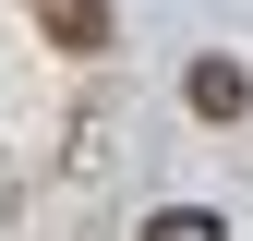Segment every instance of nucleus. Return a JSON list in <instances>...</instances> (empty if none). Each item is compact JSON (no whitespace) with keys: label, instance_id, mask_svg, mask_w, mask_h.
<instances>
[{"label":"nucleus","instance_id":"f257e3e1","mask_svg":"<svg viewBox=\"0 0 253 241\" xmlns=\"http://www.w3.org/2000/svg\"><path fill=\"white\" fill-rule=\"evenodd\" d=\"M181 97H193V120H241V109H253V73H241V60H217V48H205L193 73H181Z\"/></svg>","mask_w":253,"mask_h":241},{"label":"nucleus","instance_id":"f03ea898","mask_svg":"<svg viewBox=\"0 0 253 241\" xmlns=\"http://www.w3.org/2000/svg\"><path fill=\"white\" fill-rule=\"evenodd\" d=\"M48 37L60 48H109V0H48Z\"/></svg>","mask_w":253,"mask_h":241},{"label":"nucleus","instance_id":"7ed1b4c3","mask_svg":"<svg viewBox=\"0 0 253 241\" xmlns=\"http://www.w3.org/2000/svg\"><path fill=\"white\" fill-rule=\"evenodd\" d=\"M145 241H229V229H217L205 205H157V217H145Z\"/></svg>","mask_w":253,"mask_h":241}]
</instances>
